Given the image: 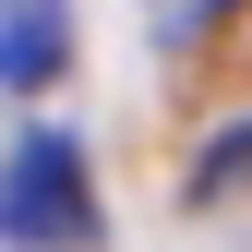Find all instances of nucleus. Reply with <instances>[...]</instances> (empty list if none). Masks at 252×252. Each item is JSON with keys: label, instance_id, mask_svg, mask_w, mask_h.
Masks as SVG:
<instances>
[{"label": "nucleus", "instance_id": "1", "mask_svg": "<svg viewBox=\"0 0 252 252\" xmlns=\"http://www.w3.org/2000/svg\"><path fill=\"white\" fill-rule=\"evenodd\" d=\"M0 240L12 252H84L96 240V192H84V144L72 132H24L0 156Z\"/></svg>", "mask_w": 252, "mask_h": 252}, {"label": "nucleus", "instance_id": "2", "mask_svg": "<svg viewBox=\"0 0 252 252\" xmlns=\"http://www.w3.org/2000/svg\"><path fill=\"white\" fill-rule=\"evenodd\" d=\"M60 60H72V12L60 0H12L0 12V84H48Z\"/></svg>", "mask_w": 252, "mask_h": 252}]
</instances>
